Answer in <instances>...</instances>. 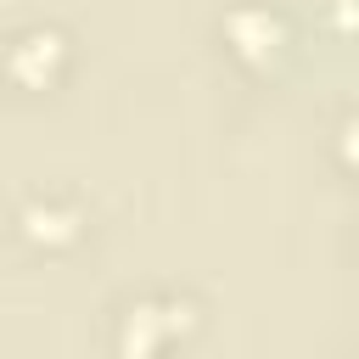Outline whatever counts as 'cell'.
Returning a JSON list of instances; mask_svg holds the SVG:
<instances>
[{"instance_id": "obj_2", "label": "cell", "mask_w": 359, "mask_h": 359, "mask_svg": "<svg viewBox=\"0 0 359 359\" xmlns=\"http://www.w3.org/2000/svg\"><path fill=\"white\" fill-rule=\"evenodd\" d=\"M219 45L241 73H280V62L297 45V22L275 0H230L219 17Z\"/></svg>"}, {"instance_id": "obj_1", "label": "cell", "mask_w": 359, "mask_h": 359, "mask_svg": "<svg viewBox=\"0 0 359 359\" xmlns=\"http://www.w3.org/2000/svg\"><path fill=\"white\" fill-rule=\"evenodd\" d=\"M196 331H202V303L191 292H174V286L135 292L112 309V348L129 353V359L168 353V348L191 342Z\"/></svg>"}, {"instance_id": "obj_4", "label": "cell", "mask_w": 359, "mask_h": 359, "mask_svg": "<svg viewBox=\"0 0 359 359\" xmlns=\"http://www.w3.org/2000/svg\"><path fill=\"white\" fill-rule=\"evenodd\" d=\"M73 67V34L62 22H22L0 39V79L22 95H45Z\"/></svg>"}, {"instance_id": "obj_3", "label": "cell", "mask_w": 359, "mask_h": 359, "mask_svg": "<svg viewBox=\"0 0 359 359\" xmlns=\"http://www.w3.org/2000/svg\"><path fill=\"white\" fill-rule=\"evenodd\" d=\"M90 208L73 191H28L11 208V241L34 258H67L90 241Z\"/></svg>"}]
</instances>
